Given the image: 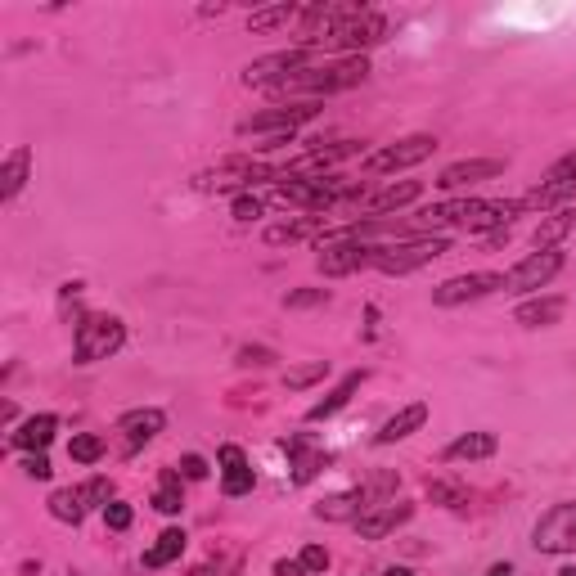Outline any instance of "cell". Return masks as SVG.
<instances>
[{"label": "cell", "mask_w": 576, "mask_h": 576, "mask_svg": "<svg viewBox=\"0 0 576 576\" xmlns=\"http://www.w3.org/2000/svg\"><path fill=\"white\" fill-rule=\"evenodd\" d=\"M369 77V59L365 54H347V59H329V63H311V68L293 72L288 81L270 86L266 95L279 99V104H302V99H329L342 95V90H356L360 81Z\"/></svg>", "instance_id": "6da1fadb"}, {"label": "cell", "mask_w": 576, "mask_h": 576, "mask_svg": "<svg viewBox=\"0 0 576 576\" xmlns=\"http://www.w3.org/2000/svg\"><path fill=\"white\" fill-rule=\"evenodd\" d=\"M320 99H302V104H275V108H266V113H252L248 122H239V135L243 140H266L261 144V153H270V149H279V144H293V135H297V126L302 122H311L315 113H320Z\"/></svg>", "instance_id": "7a4b0ae2"}, {"label": "cell", "mask_w": 576, "mask_h": 576, "mask_svg": "<svg viewBox=\"0 0 576 576\" xmlns=\"http://www.w3.org/2000/svg\"><path fill=\"white\" fill-rule=\"evenodd\" d=\"M450 239L446 234H423V239H396V243H374V270L383 275H410V270L428 266V261L446 257Z\"/></svg>", "instance_id": "3957f363"}, {"label": "cell", "mask_w": 576, "mask_h": 576, "mask_svg": "<svg viewBox=\"0 0 576 576\" xmlns=\"http://www.w3.org/2000/svg\"><path fill=\"white\" fill-rule=\"evenodd\" d=\"M122 342H126V324L117 320V315H86V320L77 324V338H72V356H77L81 365L108 360L113 351H122Z\"/></svg>", "instance_id": "277c9868"}, {"label": "cell", "mask_w": 576, "mask_h": 576, "mask_svg": "<svg viewBox=\"0 0 576 576\" xmlns=\"http://www.w3.org/2000/svg\"><path fill=\"white\" fill-rule=\"evenodd\" d=\"M387 32H392V23H387L383 14H374V9H360V14L347 18V23H342L324 45H329V50H338V59H347V54H365V50H374V45H383Z\"/></svg>", "instance_id": "5b68a950"}, {"label": "cell", "mask_w": 576, "mask_h": 576, "mask_svg": "<svg viewBox=\"0 0 576 576\" xmlns=\"http://www.w3.org/2000/svg\"><path fill=\"white\" fill-rule=\"evenodd\" d=\"M311 50L306 45H288V50H275V54H261V59H252L248 68H243V86H261V90H270V86H279V81H288L293 72H302V68H311Z\"/></svg>", "instance_id": "8992f818"}, {"label": "cell", "mask_w": 576, "mask_h": 576, "mask_svg": "<svg viewBox=\"0 0 576 576\" xmlns=\"http://www.w3.org/2000/svg\"><path fill=\"white\" fill-rule=\"evenodd\" d=\"M437 149H441L437 135H405V140H396V144H387V149L369 153V158H365V171H369V176H387V171L419 167V162H428Z\"/></svg>", "instance_id": "52a82bcc"}, {"label": "cell", "mask_w": 576, "mask_h": 576, "mask_svg": "<svg viewBox=\"0 0 576 576\" xmlns=\"http://www.w3.org/2000/svg\"><path fill=\"white\" fill-rule=\"evenodd\" d=\"M531 545H536L540 554H576V500L554 504V509L536 522Z\"/></svg>", "instance_id": "ba28073f"}, {"label": "cell", "mask_w": 576, "mask_h": 576, "mask_svg": "<svg viewBox=\"0 0 576 576\" xmlns=\"http://www.w3.org/2000/svg\"><path fill=\"white\" fill-rule=\"evenodd\" d=\"M320 275L338 279V275H356V270L374 266V243H360V239H329L315 257Z\"/></svg>", "instance_id": "9c48e42d"}, {"label": "cell", "mask_w": 576, "mask_h": 576, "mask_svg": "<svg viewBox=\"0 0 576 576\" xmlns=\"http://www.w3.org/2000/svg\"><path fill=\"white\" fill-rule=\"evenodd\" d=\"M504 288V275L495 270H473V275H455L446 284L432 288V302L437 306H464V302H477V297H491Z\"/></svg>", "instance_id": "30bf717a"}, {"label": "cell", "mask_w": 576, "mask_h": 576, "mask_svg": "<svg viewBox=\"0 0 576 576\" xmlns=\"http://www.w3.org/2000/svg\"><path fill=\"white\" fill-rule=\"evenodd\" d=\"M558 270H563V252H558V248L531 252V257H522L518 266L504 275V288H513V293H536V288H545Z\"/></svg>", "instance_id": "8fae6325"}, {"label": "cell", "mask_w": 576, "mask_h": 576, "mask_svg": "<svg viewBox=\"0 0 576 576\" xmlns=\"http://www.w3.org/2000/svg\"><path fill=\"white\" fill-rule=\"evenodd\" d=\"M414 518V504L410 500H387V504H374V509H365L351 527H356L360 540H383L392 536L396 527H405V522Z\"/></svg>", "instance_id": "7c38bea8"}, {"label": "cell", "mask_w": 576, "mask_h": 576, "mask_svg": "<svg viewBox=\"0 0 576 576\" xmlns=\"http://www.w3.org/2000/svg\"><path fill=\"white\" fill-rule=\"evenodd\" d=\"M162 428H167V414H162L158 405H149V410H126L122 419H117V432H122V450H126V455H135L140 446H149Z\"/></svg>", "instance_id": "4fadbf2b"}, {"label": "cell", "mask_w": 576, "mask_h": 576, "mask_svg": "<svg viewBox=\"0 0 576 576\" xmlns=\"http://www.w3.org/2000/svg\"><path fill=\"white\" fill-rule=\"evenodd\" d=\"M504 171V158H464V162H450L446 171L437 176V189L441 194H455V189H468L477 180H491Z\"/></svg>", "instance_id": "5bb4252c"}, {"label": "cell", "mask_w": 576, "mask_h": 576, "mask_svg": "<svg viewBox=\"0 0 576 576\" xmlns=\"http://www.w3.org/2000/svg\"><path fill=\"white\" fill-rule=\"evenodd\" d=\"M356 153H365V144L360 140H338V144H320V149H306L302 158L288 162V176H311V171H324V167H338V162L356 158Z\"/></svg>", "instance_id": "9a60e30c"}, {"label": "cell", "mask_w": 576, "mask_h": 576, "mask_svg": "<svg viewBox=\"0 0 576 576\" xmlns=\"http://www.w3.org/2000/svg\"><path fill=\"white\" fill-rule=\"evenodd\" d=\"M216 464H221V491L225 495H252L257 473H252L248 455H243L239 446H221L216 450Z\"/></svg>", "instance_id": "2e32d148"}, {"label": "cell", "mask_w": 576, "mask_h": 576, "mask_svg": "<svg viewBox=\"0 0 576 576\" xmlns=\"http://www.w3.org/2000/svg\"><path fill=\"white\" fill-rule=\"evenodd\" d=\"M365 509H374V504H369V491H365V486H351V491H338V495H329V500L315 504V518H324V522H356Z\"/></svg>", "instance_id": "e0dca14e"}, {"label": "cell", "mask_w": 576, "mask_h": 576, "mask_svg": "<svg viewBox=\"0 0 576 576\" xmlns=\"http://www.w3.org/2000/svg\"><path fill=\"white\" fill-rule=\"evenodd\" d=\"M54 432H59V419H54V414H32V419L18 423V432H9V446L27 450V455H41V450L54 441Z\"/></svg>", "instance_id": "ac0fdd59"}, {"label": "cell", "mask_w": 576, "mask_h": 576, "mask_svg": "<svg viewBox=\"0 0 576 576\" xmlns=\"http://www.w3.org/2000/svg\"><path fill=\"white\" fill-rule=\"evenodd\" d=\"M423 423H428V405H423V401L405 405V410H396L392 419H387L383 428L374 432V446H392V441H405L410 432H419Z\"/></svg>", "instance_id": "d6986e66"}, {"label": "cell", "mask_w": 576, "mask_h": 576, "mask_svg": "<svg viewBox=\"0 0 576 576\" xmlns=\"http://www.w3.org/2000/svg\"><path fill=\"white\" fill-rule=\"evenodd\" d=\"M27 167H32V149L14 144V149L5 153V162H0V198H5V203H14L18 189L27 185Z\"/></svg>", "instance_id": "ffe728a7"}, {"label": "cell", "mask_w": 576, "mask_h": 576, "mask_svg": "<svg viewBox=\"0 0 576 576\" xmlns=\"http://www.w3.org/2000/svg\"><path fill=\"white\" fill-rule=\"evenodd\" d=\"M279 450H288V455H297V464H293V482L302 486V482H311L315 473H320L324 464H329V455L324 450H315L306 437H279Z\"/></svg>", "instance_id": "44dd1931"}, {"label": "cell", "mask_w": 576, "mask_h": 576, "mask_svg": "<svg viewBox=\"0 0 576 576\" xmlns=\"http://www.w3.org/2000/svg\"><path fill=\"white\" fill-rule=\"evenodd\" d=\"M495 450H500L495 432H464V437H455L446 446V459L450 464H473V459H491Z\"/></svg>", "instance_id": "7402d4cb"}, {"label": "cell", "mask_w": 576, "mask_h": 576, "mask_svg": "<svg viewBox=\"0 0 576 576\" xmlns=\"http://www.w3.org/2000/svg\"><path fill=\"white\" fill-rule=\"evenodd\" d=\"M360 383H365V369H356V374H347L338 387H333L329 396H324V401H315L311 410H306V423H324V419H333V414H338L342 405H347L351 396L360 392Z\"/></svg>", "instance_id": "603a6c76"}, {"label": "cell", "mask_w": 576, "mask_h": 576, "mask_svg": "<svg viewBox=\"0 0 576 576\" xmlns=\"http://www.w3.org/2000/svg\"><path fill=\"white\" fill-rule=\"evenodd\" d=\"M567 311L563 297H531V302H522L518 311H513V320L527 324V329H545V324H558Z\"/></svg>", "instance_id": "cb8c5ba5"}, {"label": "cell", "mask_w": 576, "mask_h": 576, "mask_svg": "<svg viewBox=\"0 0 576 576\" xmlns=\"http://www.w3.org/2000/svg\"><path fill=\"white\" fill-rule=\"evenodd\" d=\"M419 194H423L419 180H401V185H387V189H378L374 198H365V212H369V216H378V212H396V207L414 203Z\"/></svg>", "instance_id": "d4e9b609"}, {"label": "cell", "mask_w": 576, "mask_h": 576, "mask_svg": "<svg viewBox=\"0 0 576 576\" xmlns=\"http://www.w3.org/2000/svg\"><path fill=\"white\" fill-rule=\"evenodd\" d=\"M315 234H329L324 230V216H302V221H284V225H270L266 243H297V239H315Z\"/></svg>", "instance_id": "484cf974"}, {"label": "cell", "mask_w": 576, "mask_h": 576, "mask_svg": "<svg viewBox=\"0 0 576 576\" xmlns=\"http://www.w3.org/2000/svg\"><path fill=\"white\" fill-rule=\"evenodd\" d=\"M180 554H185V531L167 527L149 549H144V567H167V563H176Z\"/></svg>", "instance_id": "4316f807"}, {"label": "cell", "mask_w": 576, "mask_h": 576, "mask_svg": "<svg viewBox=\"0 0 576 576\" xmlns=\"http://www.w3.org/2000/svg\"><path fill=\"white\" fill-rule=\"evenodd\" d=\"M576 225V216L567 212V207H558V212H549L545 221L536 225V234H531V243H536V252H545V248H558V239H563L567 230Z\"/></svg>", "instance_id": "83f0119b"}, {"label": "cell", "mask_w": 576, "mask_h": 576, "mask_svg": "<svg viewBox=\"0 0 576 576\" xmlns=\"http://www.w3.org/2000/svg\"><path fill=\"white\" fill-rule=\"evenodd\" d=\"M86 509L90 504H86V495H81V486H63V491L50 495V513L59 522H72V527H77V522L86 518Z\"/></svg>", "instance_id": "f1b7e54d"}, {"label": "cell", "mask_w": 576, "mask_h": 576, "mask_svg": "<svg viewBox=\"0 0 576 576\" xmlns=\"http://www.w3.org/2000/svg\"><path fill=\"white\" fill-rule=\"evenodd\" d=\"M153 509L158 513H180L185 509V491H180V468H162V482H158V491H153Z\"/></svg>", "instance_id": "f546056e"}, {"label": "cell", "mask_w": 576, "mask_h": 576, "mask_svg": "<svg viewBox=\"0 0 576 576\" xmlns=\"http://www.w3.org/2000/svg\"><path fill=\"white\" fill-rule=\"evenodd\" d=\"M293 18H302V5H270V9H252L248 14V32H275V27L293 23Z\"/></svg>", "instance_id": "4dcf8cb0"}, {"label": "cell", "mask_w": 576, "mask_h": 576, "mask_svg": "<svg viewBox=\"0 0 576 576\" xmlns=\"http://www.w3.org/2000/svg\"><path fill=\"white\" fill-rule=\"evenodd\" d=\"M329 378V360H311V365H297L284 374V387L288 392H302V387H315Z\"/></svg>", "instance_id": "1f68e13d"}, {"label": "cell", "mask_w": 576, "mask_h": 576, "mask_svg": "<svg viewBox=\"0 0 576 576\" xmlns=\"http://www.w3.org/2000/svg\"><path fill=\"white\" fill-rule=\"evenodd\" d=\"M68 455L77 459V464H95V459H104V437H99V432H77V437L68 441Z\"/></svg>", "instance_id": "d6a6232c"}, {"label": "cell", "mask_w": 576, "mask_h": 576, "mask_svg": "<svg viewBox=\"0 0 576 576\" xmlns=\"http://www.w3.org/2000/svg\"><path fill=\"white\" fill-rule=\"evenodd\" d=\"M428 500L446 504V509H459V504H468V491L455 486V482H428Z\"/></svg>", "instance_id": "836d02e7"}, {"label": "cell", "mask_w": 576, "mask_h": 576, "mask_svg": "<svg viewBox=\"0 0 576 576\" xmlns=\"http://www.w3.org/2000/svg\"><path fill=\"white\" fill-rule=\"evenodd\" d=\"M324 302H329V288H293L284 297L288 311H311V306H324Z\"/></svg>", "instance_id": "e575fe53"}, {"label": "cell", "mask_w": 576, "mask_h": 576, "mask_svg": "<svg viewBox=\"0 0 576 576\" xmlns=\"http://www.w3.org/2000/svg\"><path fill=\"white\" fill-rule=\"evenodd\" d=\"M275 360H279V356H275L270 347H252V342L234 351V365H243V369H270Z\"/></svg>", "instance_id": "d590c367"}, {"label": "cell", "mask_w": 576, "mask_h": 576, "mask_svg": "<svg viewBox=\"0 0 576 576\" xmlns=\"http://www.w3.org/2000/svg\"><path fill=\"white\" fill-rule=\"evenodd\" d=\"M131 518H135V509L126 500H108L104 504V522H108V531H126L131 527Z\"/></svg>", "instance_id": "8d00e7d4"}, {"label": "cell", "mask_w": 576, "mask_h": 576, "mask_svg": "<svg viewBox=\"0 0 576 576\" xmlns=\"http://www.w3.org/2000/svg\"><path fill=\"white\" fill-rule=\"evenodd\" d=\"M297 558H302V567H306L311 576H324V572H329V549H324V545H306Z\"/></svg>", "instance_id": "74e56055"}, {"label": "cell", "mask_w": 576, "mask_h": 576, "mask_svg": "<svg viewBox=\"0 0 576 576\" xmlns=\"http://www.w3.org/2000/svg\"><path fill=\"white\" fill-rule=\"evenodd\" d=\"M81 495H86V504H90V509H104V504L113 500V486H108L104 477H95V482H86V486H81Z\"/></svg>", "instance_id": "f35d334b"}, {"label": "cell", "mask_w": 576, "mask_h": 576, "mask_svg": "<svg viewBox=\"0 0 576 576\" xmlns=\"http://www.w3.org/2000/svg\"><path fill=\"white\" fill-rule=\"evenodd\" d=\"M23 473L32 477V482H50L54 468H50V459H45V450H41V455H27L23 459Z\"/></svg>", "instance_id": "ab89813d"}, {"label": "cell", "mask_w": 576, "mask_h": 576, "mask_svg": "<svg viewBox=\"0 0 576 576\" xmlns=\"http://www.w3.org/2000/svg\"><path fill=\"white\" fill-rule=\"evenodd\" d=\"M176 468H180V477H185V482H203V477H207V459L203 455H185Z\"/></svg>", "instance_id": "60d3db41"}, {"label": "cell", "mask_w": 576, "mask_h": 576, "mask_svg": "<svg viewBox=\"0 0 576 576\" xmlns=\"http://www.w3.org/2000/svg\"><path fill=\"white\" fill-rule=\"evenodd\" d=\"M257 216H261V198H252V194L234 198V221H257Z\"/></svg>", "instance_id": "b9f144b4"}, {"label": "cell", "mask_w": 576, "mask_h": 576, "mask_svg": "<svg viewBox=\"0 0 576 576\" xmlns=\"http://www.w3.org/2000/svg\"><path fill=\"white\" fill-rule=\"evenodd\" d=\"M275 576H311V572L302 567V558H279V563H275Z\"/></svg>", "instance_id": "7bdbcfd3"}, {"label": "cell", "mask_w": 576, "mask_h": 576, "mask_svg": "<svg viewBox=\"0 0 576 576\" xmlns=\"http://www.w3.org/2000/svg\"><path fill=\"white\" fill-rule=\"evenodd\" d=\"M486 576H513V563H495V567H491V572H486Z\"/></svg>", "instance_id": "ee69618b"}, {"label": "cell", "mask_w": 576, "mask_h": 576, "mask_svg": "<svg viewBox=\"0 0 576 576\" xmlns=\"http://www.w3.org/2000/svg\"><path fill=\"white\" fill-rule=\"evenodd\" d=\"M387 576H414L410 567H387Z\"/></svg>", "instance_id": "f6af8a7d"}, {"label": "cell", "mask_w": 576, "mask_h": 576, "mask_svg": "<svg viewBox=\"0 0 576 576\" xmlns=\"http://www.w3.org/2000/svg\"><path fill=\"white\" fill-rule=\"evenodd\" d=\"M558 576H576V572H572V567H563V572H558Z\"/></svg>", "instance_id": "bcb514c9"}, {"label": "cell", "mask_w": 576, "mask_h": 576, "mask_svg": "<svg viewBox=\"0 0 576 576\" xmlns=\"http://www.w3.org/2000/svg\"><path fill=\"white\" fill-rule=\"evenodd\" d=\"M72 576H81V572H72Z\"/></svg>", "instance_id": "7dc6e473"}]
</instances>
